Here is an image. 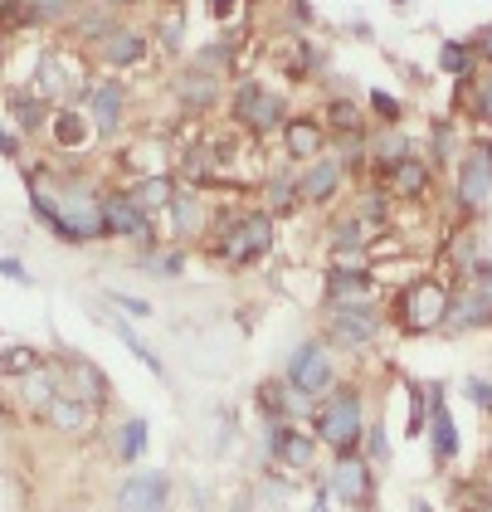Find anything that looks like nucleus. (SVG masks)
Segmentation results:
<instances>
[{
	"label": "nucleus",
	"mask_w": 492,
	"mask_h": 512,
	"mask_svg": "<svg viewBox=\"0 0 492 512\" xmlns=\"http://www.w3.org/2000/svg\"><path fill=\"white\" fill-rule=\"evenodd\" d=\"M44 137H49V147L54 152H64V157H83L88 147H93V118L78 108V103H64V108H54L49 113V127H44Z\"/></svg>",
	"instance_id": "19"
},
{
	"label": "nucleus",
	"mask_w": 492,
	"mask_h": 512,
	"mask_svg": "<svg viewBox=\"0 0 492 512\" xmlns=\"http://www.w3.org/2000/svg\"><path fill=\"white\" fill-rule=\"evenodd\" d=\"M424 434H429V454H434V464L439 469H449L458 459V425L454 415H449V395L444 386L434 381L429 386V415H424Z\"/></svg>",
	"instance_id": "20"
},
{
	"label": "nucleus",
	"mask_w": 492,
	"mask_h": 512,
	"mask_svg": "<svg viewBox=\"0 0 492 512\" xmlns=\"http://www.w3.org/2000/svg\"><path fill=\"white\" fill-rule=\"evenodd\" d=\"M454 166H458V191H454L458 210L463 215H478L492 196V132L488 137H473Z\"/></svg>",
	"instance_id": "7"
},
{
	"label": "nucleus",
	"mask_w": 492,
	"mask_h": 512,
	"mask_svg": "<svg viewBox=\"0 0 492 512\" xmlns=\"http://www.w3.org/2000/svg\"><path fill=\"white\" fill-rule=\"evenodd\" d=\"M0 386H10V400H20L25 405V415H44L49 410V400L59 395V376H54V361H44V366H35L30 376H15V381H0Z\"/></svg>",
	"instance_id": "24"
},
{
	"label": "nucleus",
	"mask_w": 492,
	"mask_h": 512,
	"mask_svg": "<svg viewBox=\"0 0 492 512\" xmlns=\"http://www.w3.org/2000/svg\"><path fill=\"white\" fill-rule=\"evenodd\" d=\"M488 459H492V439H488Z\"/></svg>",
	"instance_id": "52"
},
{
	"label": "nucleus",
	"mask_w": 492,
	"mask_h": 512,
	"mask_svg": "<svg viewBox=\"0 0 492 512\" xmlns=\"http://www.w3.org/2000/svg\"><path fill=\"white\" fill-rule=\"evenodd\" d=\"M0 278H10V283H20V288H30L35 278H30V269L15 259V254H0Z\"/></svg>",
	"instance_id": "44"
},
{
	"label": "nucleus",
	"mask_w": 492,
	"mask_h": 512,
	"mask_svg": "<svg viewBox=\"0 0 492 512\" xmlns=\"http://www.w3.org/2000/svg\"><path fill=\"white\" fill-rule=\"evenodd\" d=\"M108 303H113L117 313H132V317H156V308L147 298H137V293H122V288H108Z\"/></svg>",
	"instance_id": "41"
},
{
	"label": "nucleus",
	"mask_w": 492,
	"mask_h": 512,
	"mask_svg": "<svg viewBox=\"0 0 492 512\" xmlns=\"http://www.w3.org/2000/svg\"><path fill=\"white\" fill-rule=\"evenodd\" d=\"M327 488L332 498L346 508H371L376 503V464L351 449V454H332V469H327Z\"/></svg>",
	"instance_id": "8"
},
{
	"label": "nucleus",
	"mask_w": 492,
	"mask_h": 512,
	"mask_svg": "<svg viewBox=\"0 0 492 512\" xmlns=\"http://www.w3.org/2000/svg\"><path fill=\"white\" fill-rule=\"evenodd\" d=\"M492 322V278H468V293H463V303L449 308V322H444V332H468V327H488Z\"/></svg>",
	"instance_id": "25"
},
{
	"label": "nucleus",
	"mask_w": 492,
	"mask_h": 512,
	"mask_svg": "<svg viewBox=\"0 0 492 512\" xmlns=\"http://www.w3.org/2000/svg\"><path fill=\"white\" fill-rule=\"evenodd\" d=\"M234 512H249V503H239V508H234Z\"/></svg>",
	"instance_id": "51"
},
{
	"label": "nucleus",
	"mask_w": 492,
	"mask_h": 512,
	"mask_svg": "<svg viewBox=\"0 0 492 512\" xmlns=\"http://www.w3.org/2000/svg\"><path fill=\"white\" fill-rule=\"evenodd\" d=\"M39 420L54 434H64V439H98L103 434V405L78 400V395H54Z\"/></svg>",
	"instance_id": "12"
},
{
	"label": "nucleus",
	"mask_w": 492,
	"mask_h": 512,
	"mask_svg": "<svg viewBox=\"0 0 492 512\" xmlns=\"http://www.w3.org/2000/svg\"><path fill=\"white\" fill-rule=\"evenodd\" d=\"M273 235H278V225H273L268 210H225V215L210 220V230H205L200 244H205V254L215 264L249 269L254 259H264L268 249H273Z\"/></svg>",
	"instance_id": "1"
},
{
	"label": "nucleus",
	"mask_w": 492,
	"mask_h": 512,
	"mask_svg": "<svg viewBox=\"0 0 492 512\" xmlns=\"http://www.w3.org/2000/svg\"><path fill=\"white\" fill-rule=\"evenodd\" d=\"M395 5H405V0H395Z\"/></svg>",
	"instance_id": "53"
},
{
	"label": "nucleus",
	"mask_w": 492,
	"mask_h": 512,
	"mask_svg": "<svg viewBox=\"0 0 492 512\" xmlns=\"http://www.w3.org/2000/svg\"><path fill=\"white\" fill-rule=\"evenodd\" d=\"M49 103L39 98L35 88L25 83V88H5V122H10V132L25 142V137H44V127H49Z\"/></svg>",
	"instance_id": "22"
},
{
	"label": "nucleus",
	"mask_w": 492,
	"mask_h": 512,
	"mask_svg": "<svg viewBox=\"0 0 492 512\" xmlns=\"http://www.w3.org/2000/svg\"><path fill=\"white\" fill-rule=\"evenodd\" d=\"M273 64H283L288 83H307L312 79V69L322 64V54H317V44L288 35V40H273Z\"/></svg>",
	"instance_id": "30"
},
{
	"label": "nucleus",
	"mask_w": 492,
	"mask_h": 512,
	"mask_svg": "<svg viewBox=\"0 0 492 512\" xmlns=\"http://www.w3.org/2000/svg\"><path fill=\"white\" fill-rule=\"evenodd\" d=\"M278 147H283V157L288 161L303 166V161L322 157V152L332 147V137H327V127H322L317 113H288L283 127H278Z\"/></svg>",
	"instance_id": "17"
},
{
	"label": "nucleus",
	"mask_w": 492,
	"mask_h": 512,
	"mask_svg": "<svg viewBox=\"0 0 492 512\" xmlns=\"http://www.w3.org/2000/svg\"><path fill=\"white\" fill-rule=\"evenodd\" d=\"M312 434L332 454L361 449V434H366V391L351 386V381H337L332 391L312 405Z\"/></svg>",
	"instance_id": "2"
},
{
	"label": "nucleus",
	"mask_w": 492,
	"mask_h": 512,
	"mask_svg": "<svg viewBox=\"0 0 492 512\" xmlns=\"http://www.w3.org/2000/svg\"><path fill=\"white\" fill-rule=\"evenodd\" d=\"M283 381L293 386V391L303 395V400H322V395L337 386V361H332V347L327 342H317V337H307V342H298L293 347V356H288V366H283Z\"/></svg>",
	"instance_id": "5"
},
{
	"label": "nucleus",
	"mask_w": 492,
	"mask_h": 512,
	"mask_svg": "<svg viewBox=\"0 0 492 512\" xmlns=\"http://www.w3.org/2000/svg\"><path fill=\"white\" fill-rule=\"evenodd\" d=\"M108 322H113V332H117V337H122V347H127V352L137 356V361H142V366H147L152 376H161V381H166V366H161V356H156L152 347H147V342L137 337V327H132L127 317H108Z\"/></svg>",
	"instance_id": "36"
},
{
	"label": "nucleus",
	"mask_w": 492,
	"mask_h": 512,
	"mask_svg": "<svg viewBox=\"0 0 492 512\" xmlns=\"http://www.w3.org/2000/svg\"><path fill=\"white\" fill-rule=\"evenodd\" d=\"M171 98L181 103L186 118H205V113L225 98V79H215V74H205V69L186 64V69L171 79Z\"/></svg>",
	"instance_id": "21"
},
{
	"label": "nucleus",
	"mask_w": 492,
	"mask_h": 512,
	"mask_svg": "<svg viewBox=\"0 0 492 512\" xmlns=\"http://www.w3.org/2000/svg\"><path fill=\"white\" fill-rule=\"evenodd\" d=\"M439 74H449V79H468L473 69H478V54H473V44L463 40H444V49H439Z\"/></svg>",
	"instance_id": "35"
},
{
	"label": "nucleus",
	"mask_w": 492,
	"mask_h": 512,
	"mask_svg": "<svg viewBox=\"0 0 492 512\" xmlns=\"http://www.w3.org/2000/svg\"><path fill=\"white\" fill-rule=\"evenodd\" d=\"M366 103H371V113H376L380 127H400V122H405V103H400V98H390L385 88H371V93H366Z\"/></svg>",
	"instance_id": "39"
},
{
	"label": "nucleus",
	"mask_w": 492,
	"mask_h": 512,
	"mask_svg": "<svg viewBox=\"0 0 492 512\" xmlns=\"http://www.w3.org/2000/svg\"><path fill=\"white\" fill-rule=\"evenodd\" d=\"M113 512H171V473L137 469L117 483Z\"/></svg>",
	"instance_id": "10"
},
{
	"label": "nucleus",
	"mask_w": 492,
	"mask_h": 512,
	"mask_svg": "<svg viewBox=\"0 0 492 512\" xmlns=\"http://www.w3.org/2000/svg\"><path fill=\"white\" fill-rule=\"evenodd\" d=\"M30 10H35V25H69L74 20V0H30Z\"/></svg>",
	"instance_id": "40"
},
{
	"label": "nucleus",
	"mask_w": 492,
	"mask_h": 512,
	"mask_svg": "<svg viewBox=\"0 0 492 512\" xmlns=\"http://www.w3.org/2000/svg\"><path fill=\"white\" fill-rule=\"evenodd\" d=\"M0 157H5V161H25V142H20V137L5 127V118H0Z\"/></svg>",
	"instance_id": "45"
},
{
	"label": "nucleus",
	"mask_w": 492,
	"mask_h": 512,
	"mask_svg": "<svg viewBox=\"0 0 492 512\" xmlns=\"http://www.w3.org/2000/svg\"><path fill=\"white\" fill-rule=\"evenodd\" d=\"M380 186H385L395 200L419 205V200L429 196V186H434V161L419 157V152H410V157H400L390 171H385V181H380Z\"/></svg>",
	"instance_id": "23"
},
{
	"label": "nucleus",
	"mask_w": 492,
	"mask_h": 512,
	"mask_svg": "<svg viewBox=\"0 0 492 512\" xmlns=\"http://www.w3.org/2000/svg\"><path fill=\"white\" fill-rule=\"evenodd\" d=\"M346 161L337 157V152H322V157H312L298 166V200L303 205H332L337 200V191L346 186Z\"/></svg>",
	"instance_id": "15"
},
{
	"label": "nucleus",
	"mask_w": 492,
	"mask_h": 512,
	"mask_svg": "<svg viewBox=\"0 0 492 512\" xmlns=\"http://www.w3.org/2000/svg\"><path fill=\"white\" fill-rule=\"evenodd\" d=\"M166 220H171V239H166V244H181V249L200 244L205 230H210V205L200 196V186H186V181H181L171 205H166Z\"/></svg>",
	"instance_id": "13"
},
{
	"label": "nucleus",
	"mask_w": 492,
	"mask_h": 512,
	"mask_svg": "<svg viewBox=\"0 0 492 512\" xmlns=\"http://www.w3.org/2000/svg\"><path fill=\"white\" fill-rule=\"evenodd\" d=\"M181 44H186V0H161L156 30H152V49H161V54H181Z\"/></svg>",
	"instance_id": "31"
},
{
	"label": "nucleus",
	"mask_w": 492,
	"mask_h": 512,
	"mask_svg": "<svg viewBox=\"0 0 492 512\" xmlns=\"http://www.w3.org/2000/svg\"><path fill=\"white\" fill-rule=\"evenodd\" d=\"M49 356L30 347V342H10V347H0V381H15V376H30L35 366H44Z\"/></svg>",
	"instance_id": "34"
},
{
	"label": "nucleus",
	"mask_w": 492,
	"mask_h": 512,
	"mask_svg": "<svg viewBox=\"0 0 492 512\" xmlns=\"http://www.w3.org/2000/svg\"><path fill=\"white\" fill-rule=\"evenodd\" d=\"M229 118H234V127H239L244 137H268V132H278L283 118H288V98L259 79H239L234 93H229Z\"/></svg>",
	"instance_id": "4"
},
{
	"label": "nucleus",
	"mask_w": 492,
	"mask_h": 512,
	"mask_svg": "<svg viewBox=\"0 0 492 512\" xmlns=\"http://www.w3.org/2000/svg\"><path fill=\"white\" fill-rule=\"evenodd\" d=\"M473 54H478V64H492V25L478 30V40H473Z\"/></svg>",
	"instance_id": "46"
},
{
	"label": "nucleus",
	"mask_w": 492,
	"mask_h": 512,
	"mask_svg": "<svg viewBox=\"0 0 492 512\" xmlns=\"http://www.w3.org/2000/svg\"><path fill=\"white\" fill-rule=\"evenodd\" d=\"M83 113L93 118V132L98 137H117L122 132V118H127V83L117 79H93L88 98H83Z\"/></svg>",
	"instance_id": "18"
},
{
	"label": "nucleus",
	"mask_w": 492,
	"mask_h": 512,
	"mask_svg": "<svg viewBox=\"0 0 492 512\" xmlns=\"http://www.w3.org/2000/svg\"><path fill=\"white\" fill-rule=\"evenodd\" d=\"M454 308V283L449 278H410L400 293H395V327L410 332V337H429V332H444Z\"/></svg>",
	"instance_id": "3"
},
{
	"label": "nucleus",
	"mask_w": 492,
	"mask_h": 512,
	"mask_svg": "<svg viewBox=\"0 0 492 512\" xmlns=\"http://www.w3.org/2000/svg\"><path fill=\"white\" fill-rule=\"evenodd\" d=\"M415 147H410V137L400 132V127H371L366 132V161H371V171H376V181H385V171L395 166L400 157H410Z\"/></svg>",
	"instance_id": "27"
},
{
	"label": "nucleus",
	"mask_w": 492,
	"mask_h": 512,
	"mask_svg": "<svg viewBox=\"0 0 492 512\" xmlns=\"http://www.w3.org/2000/svg\"><path fill=\"white\" fill-rule=\"evenodd\" d=\"M410 512H434V503H429V498H415V503H410Z\"/></svg>",
	"instance_id": "50"
},
{
	"label": "nucleus",
	"mask_w": 492,
	"mask_h": 512,
	"mask_svg": "<svg viewBox=\"0 0 492 512\" xmlns=\"http://www.w3.org/2000/svg\"><path fill=\"white\" fill-rule=\"evenodd\" d=\"M268 454L278 459V469L312 473L317 469V434L293 420H268Z\"/></svg>",
	"instance_id": "11"
},
{
	"label": "nucleus",
	"mask_w": 492,
	"mask_h": 512,
	"mask_svg": "<svg viewBox=\"0 0 492 512\" xmlns=\"http://www.w3.org/2000/svg\"><path fill=\"white\" fill-rule=\"evenodd\" d=\"M361 454H366L371 464H385V454H390V439H385V425H366V434H361Z\"/></svg>",
	"instance_id": "42"
},
{
	"label": "nucleus",
	"mask_w": 492,
	"mask_h": 512,
	"mask_svg": "<svg viewBox=\"0 0 492 512\" xmlns=\"http://www.w3.org/2000/svg\"><path fill=\"white\" fill-rule=\"evenodd\" d=\"M303 200H298V171L288 166V171H278V176H268L264 181V210L273 220H283V215H293Z\"/></svg>",
	"instance_id": "33"
},
{
	"label": "nucleus",
	"mask_w": 492,
	"mask_h": 512,
	"mask_svg": "<svg viewBox=\"0 0 492 512\" xmlns=\"http://www.w3.org/2000/svg\"><path fill=\"white\" fill-rule=\"evenodd\" d=\"M93 54H98V64L103 69H113V74H127V69H137V64H147V54H152V40L137 30V25H122L117 20L113 30L103 35V40L93 44Z\"/></svg>",
	"instance_id": "16"
},
{
	"label": "nucleus",
	"mask_w": 492,
	"mask_h": 512,
	"mask_svg": "<svg viewBox=\"0 0 492 512\" xmlns=\"http://www.w3.org/2000/svg\"><path fill=\"white\" fill-rule=\"evenodd\" d=\"M49 361H54V376H59V395H78V400H93V405L108 410L113 381L88 356H49Z\"/></svg>",
	"instance_id": "14"
},
{
	"label": "nucleus",
	"mask_w": 492,
	"mask_h": 512,
	"mask_svg": "<svg viewBox=\"0 0 492 512\" xmlns=\"http://www.w3.org/2000/svg\"><path fill=\"white\" fill-rule=\"evenodd\" d=\"M234 5H239V0H205V10H210L215 20H229V15H234Z\"/></svg>",
	"instance_id": "47"
},
{
	"label": "nucleus",
	"mask_w": 492,
	"mask_h": 512,
	"mask_svg": "<svg viewBox=\"0 0 492 512\" xmlns=\"http://www.w3.org/2000/svg\"><path fill=\"white\" fill-rule=\"evenodd\" d=\"M371 293H376V274H371L366 264H337V269L327 274V288H322L327 303H361V298H371Z\"/></svg>",
	"instance_id": "26"
},
{
	"label": "nucleus",
	"mask_w": 492,
	"mask_h": 512,
	"mask_svg": "<svg viewBox=\"0 0 492 512\" xmlns=\"http://www.w3.org/2000/svg\"><path fill=\"white\" fill-rule=\"evenodd\" d=\"M463 395H468L478 410H488V415H492V386L483 381V376H468V381H463Z\"/></svg>",
	"instance_id": "43"
},
{
	"label": "nucleus",
	"mask_w": 492,
	"mask_h": 512,
	"mask_svg": "<svg viewBox=\"0 0 492 512\" xmlns=\"http://www.w3.org/2000/svg\"><path fill=\"white\" fill-rule=\"evenodd\" d=\"M176 176L171 171H156V176H132L122 191H127V200L137 205V210H147V215H166V205H171V196H176Z\"/></svg>",
	"instance_id": "28"
},
{
	"label": "nucleus",
	"mask_w": 492,
	"mask_h": 512,
	"mask_svg": "<svg viewBox=\"0 0 492 512\" xmlns=\"http://www.w3.org/2000/svg\"><path fill=\"white\" fill-rule=\"evenodd\" d=\"M108 449H113L117 464H137V459L147 454V420H142V415L117 420L113 434H108Z\"/></svg>",
	"instance_id": "32"
},
{
	"label": "nucleus",
	"mask_w": 492,
	"mask_h": 512,
	"mask_svg": "<svg viewBox=\"0 0 492 512\" xmlns=\"http://www.w3.org/2000/svg\"><path fill=\"white\" fill-rule=\"evenodd\" d=\"M380 327H385V317H380V308L371 298H361V303H327V347H337V352H366L380 337Z\"/></svg>",
	"instance_id": "6"
},
{
	"label": "nucleus",
	"mask_w": 492,
	"mask_h": 512,
	"mask_svg": "<svg viewBox=\"0 0 492 512\" xmlns=\"http://www.w3.org/2000/svg\"><path fill=\"white\" fill-rule=\"evenodd\" d=\"M327 498H332V488L322 483V488H317V498H312V512H327Z\"/></svg>",
	"instance_id": "48"
},
{
	"label": "nucleus",
	"mask_w": 492,
	"mask_h": 512,
	"mask_svg": "<svg viewBox=\"0 0 492 512\" xmlns=\"http://www.w3.org/2000/svg\"><path fill=\"white\" fill-rule=\"evenodd\" d=\"M103 230H108V239H127V244L142 249V254L161 244L156 215L137 210V205L127 200V191H103Z\"/></svg>",
	"instance_id": "9"
},
{
	"label": "nucleus",
	"mask_w": 492,
	"mask_h": 512,
	"mask_svg": "<svg viewBox=\"0 0 492 512\" xmlns=\"http://www.w3.org/2000/svg\"><path fill=\"white\" fill-rule=\"evenodd\" d=\"M429 147H434V171L439 166H454L458 161V132H454V118H434L429 122Z\"/></svg>",
	"instance_id": "38"
},
{
	"label": "nucleus",
	"mask_w": 492,
	"mask_h": 512,
	"mask_svg": "<svg viewBox=\"0 0 492 512\" xmlns=\"http://www.w3.org/2000/svg\"><path fill=\"white\" fill-rule=\"evenodd\" d=\"M322 127H327V137H366L371 132V113L356 98H327Z\"/></svg>",
	"instance_id": "29"
},
{
	"label": "nucleus",
	"mask_w": 492,
	"mask_h": 512,
	"mask_svg": "<svg viewBox=\"0 0 492 512\" xmlns=\"http://www.w3.org/2000/svg\"><path fill=\"white\" fill-rule=\"evenodd\" d=\"M98 5H108V10H117V15H122L127 5H142V0H98Z\"/></svg>",
	"instance_id": "49"
},
{
	"label": "nucleus",
	"mask_w": 492,
	"mask_h": 512,
	"mask_svg": "<svg viewBox=\"0 0 492 512\" xmlns=\"http://www.w3.org/2000/svg\"><path fill=\"white\" fill-rule=\"evenodd\" d=\"M137 264H142V269H152L156 278H181L186 274V249H181V244H166V249L156 244V249H147Z\"/></svg>",
	"instance_id": "37"
}]
</instances>
